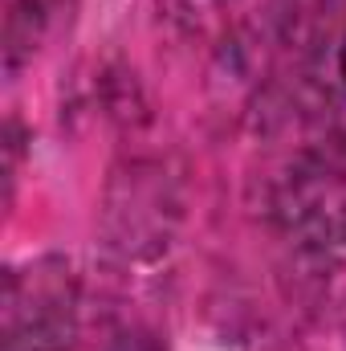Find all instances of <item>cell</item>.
<instances>
[{
  "mask_svg": "<svg viewBox=\"0 0 346 351\" xmlns=\"http://www.w3.org/2000/svg\"><path fill=\"white\" fill-rule=\"evenodd\" d=\"M338 66H343V82H346V41H343V53H338Z\"/></svg>",
  "mask_w": 346,
  "mask_h": 351,
  "instance_id": "6da1fadb",
  "label": "cell"
}]
</instances>
